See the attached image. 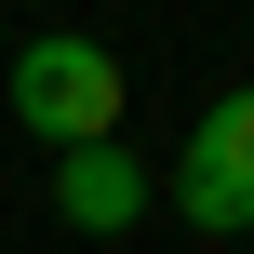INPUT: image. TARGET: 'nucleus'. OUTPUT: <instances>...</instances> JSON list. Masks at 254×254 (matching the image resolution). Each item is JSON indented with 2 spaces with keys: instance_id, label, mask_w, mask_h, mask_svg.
<instances>
[{
  "instance_id": "obj_1",
  "label": "nucleus",
  "mask_w": 254,
  "mask_h": 254,
  "mask_svg": "<svg viewBox=\"0 0 254 254\" xmlns=\"http://www.w3.org/2000/svg\"><path fill=\"white\" fill-rule=\"evenodd\" d=\"M121 54L107 40H80V27H40V40H13V67H0V107H13V134H40V147H94V134H121Z\"/></svg>"
},
{
  "instance_id": "obj_2",
  "label": "nucleus",
  "mask_w": 254,
  "mask_h": 254,
  "mask_svg": "<svg viewBox=\"0 0 254 254\" xmlns=\"http://www.w3.org/2000/svg\"><path fill=\"white\" fill-rule=\"evenodd\" d=\"M174 214H188V228H254V80L214 94V107L174 134Z\"/></svg>"
},
{
  "instance_id": "obj_3",
  "label": "nucleus",
  "mask_w": 254,
  "mask_h": 254,
  "mask_svg": "<svg viewBox=\"0 0 254 254\" xmlns=\"http://www.w3.org/2000/svg\"><path fill=\"white\" fill-rule=\"evenodd\" d=\"M147 201H161V174H147L121 134H94V147H54V228H80V241H121Z\"/></svg>"
}]
</instances>
